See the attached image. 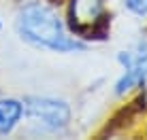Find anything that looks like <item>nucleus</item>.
I'll return each instance as SVG.
<instances>
[{
	"label": "nucleus",
	"mask_w": 147,
	"mask_h": 140,
	"mask_svg": "<svg viewBox=\"0 0 147 140\" xmlns=\"http://www.w3.org/2000/svg\"><path fill=\"white\" fill-rule=\"evenodd\" d=\"M17 30L26 43L34 45V47L49 49V51L66 53V51H83L85 49L83 43L64 34L58 15L40 2H30L19 11Z\"/></svg>",
	"instance_id": "1"
},
{
	"label": "nucleus",
	"mask_w": 147,
	"mask_h": 140,
	"mask_svg": "<svg viewBox=\"0 0 147 140\" xmlns=\"http://www.w3.org/2000/svg\"><path fill=\"white\" fill-rule=\"evenodd\" d=\"M111 17L102 13V0H70L68 26L81 38H107Z\"/></svg>",
	"instance_id": "2"
},
{
	"label": "nucleus",
	"mask_w": 147,
	"mask_h": 140,
	"mask_svg": "<svg viewBox=\"0 0 147 140\" xmlns=\"http://www.w3.org/2000/svg\"><path fill=\"white\" fill-rule=\"evenodd\" d=\"M28 119L45 132H60L70 121V108L64 100L53 98H26Z\"/></svg>",
	"instance_id": "3"
},
{
	"label": "nucleus",
	"mask_w": 147,
	"mask_h": 140,
	"mask_svg": "<svg viewBox=\"0 0 147 140\" xmlns=\"http://www.w3.org/2000/svg\"><path fill=\"white\" fill-rule=\"evenodd\" d=\"M147 81V47L141 49V53L132 55V62L126 68L124 77L115 83V93L124 96L126 91H130L132 87H139Z\"/></svg>",
	"instance_id": "4"
},
{
	"label": "nucleus",
	"mask_w": 147,
	"mask_h": 140,
	"mask_svg": "<svg viewBox=\"0 0 147 140\" xmlns=\"http://www.w3.org/2000/svg\"><path fill=\"white\" fill-rule=\"evenodd\" d=\"M22 115H24V106L19 100H13V98L0 100V136L11 134L15 125L19 123Z\"/></svg>",
	"instance_id": "5"
},
{
	"label": "nucleus",
	"mask_w": 147,
	"mask_h": 140,
	"mask_svg": "<svg viewBox=\"0 0 147 140\" xmlns=\"http://www.w3.org/2000/svg\"><path fill=\"white\" fill-rule=\"evenodd\" d=\"M124 4L130 13L139 15V17H147V0H124Z\"/></svg>",
	"instance_id": "6"
}]
</instances>
